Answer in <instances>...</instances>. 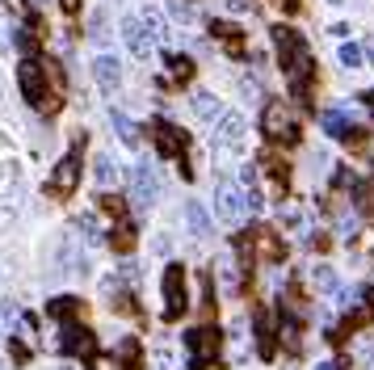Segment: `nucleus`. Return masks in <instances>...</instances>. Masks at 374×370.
I'll return each mask as SVG.
<instances>
[{
	"label": "nucleus",
	"instance_id": "obj_1",
	"mask_svg": "<svg viewBox=\"0 0 374 370\" xmlns=\"http://www.w3.org/2000/svg\"><path fill=\"white\" fill-rule=\"evenodd\" d=\"M156 202H160V177H156L151 165H139L135 169V206L139 210H151Z\"/></svg>",
	"mask_w": 374,
	"mask_h": 370
},
{
	"label": "nucleus",
	"instance_id": "obj_2",
	"mask_svg": "<svg viewBox=\"0 0 374 370\" xmlns=\"http://www.w3.org/2000/svg\"><path fill=\"white\" fill-rule=\"evenodd\" d=\"M93 80L101 84V93H114L118 84H122V64H118V55H101L93 59Z\"/></svg>",
	"mask_w": 374,
	"mask_h": 370
},
{
	"label": "nucleus",
	"instance_id": "obj_3",
	"mask_svg": "<svg viewBox=\"0 0 374 370\" xmlns=\"http://www.w3.org/2000/svg\"><path fill=\"white\" fill-rule=\"evenodd\" d=\"M143 30H147L143 17H127V21H122V38H127V46H131L135 59H147V55H151V34H143Z\"/></svg>",
	"mask_w": 374,
	"mask_h": 370
},
{
	"label": "nucleus",
	"instance_id": "obj_4",
	"mask_svg": "<svg viewBox=\"0 0 374 370\" xmlns=\"http://www.w3.org/2000/svg\"><path fill=\"white\" fill-rule=\"evenodd\" d=\"M265 135H274V139H294V114L286 110V105H270L265 110Z\"/></svg>",
	"mask_w": 374,
	"mask_h": 370
},
{
	"label": "nucleus",
	"instance_id": "obj_5",
	"mask_svg": "<svg viewBox=\"0 0 374 370\" xmlns=\"http://www.w3.org/2000/svg\"><path fill=\"white\" fill-rule=\"evenodd\" d=\"M215 198H219V215H223L227 223H240V219H244L248 198H244L240 189H232V185H219V189H215Z\"/></svg>",
	"mask_w": 374,
	"mask_h": 370
},
{
	"label": "nucleus",
	"instance_id": "obj_6",
	"mask_svg": "<svg viewBox=\"0 0 374 370\" xmlns=\"http://www.w3.org/2000/svg\"><path fill=\"white\" fill-rule=\"evenodd\" d=\"M17 84H21L26 101L42 105V64H34V59H21V68H17Z\"/></svg>",
	"mask_w": 374,
	"mask_h": 370
},
{
	"label": "nucleus",
	"instance_id": "obj_7",
	"mask_svg": "<svg viewBox=\"0 0 374 370\" xmlns=\"http://www.w3.org/2000/svg\"><path fill=\"white\" fill-rule=\"evenodd\" d=\"M165 303H169V315H177L185 307V274H181V266H169V274H165Z\"/></svg>",
	"mask_w": 374,
	"mask_h": 370
},
{
	"label": "nucleus",
	"instance_id": "obj_8",
	"mask_svg": "<svg viewBox=\"0 0 374 370\" xmlns=\"http://www.w3.org/2000/svg\"><path fill=\"white\" fill-rule=\"evenodd\" d=\"M240 135H244V118H240V114H223V118H219V131H215L219 147H223V151H236V147H240Z\"/></svg>",
	"mask_w": 374,
	"mask_h": 370
},
{
	"label": "nucleus",
	"instance_id": "obj_9",
	"mask_svg": "<svg viewBox=\"0 0 374 370\" xmlns=\"http://www.w3.org/2000/svg\"><path fill=\"white\" fill-rule=\"evenodd\" d=\"M215 349H219V337H215V333H189V362H194V366L210 362V358H215Z\"/></svg>",
	"mask_w": 374,
	"mask_h": 370
},
{
	"label": "nucleus",
	"instance_id": "obj_10",
	"mask_svg": "<svg viewBox=\"0 0 374 370\" xmlns=\"http://www.w3.org/2000/svg\"><path fill=\"white\" fill-rule=\"evenodd\" d=\"M76 177H80V165L68 156V160H59V165H55V173H50V189H55V194H72Z\"/></svg>",
	"mask_w": 374,
	"mask_h": 370
},
{
	"label": "nucleus",
	"instance_id": "obj_11",
	"mask_svg": "<svg viewBox=\"0 0 374 370\" xmlns=\"http://www.w3.org/2000/svg\"><path fill=\"white\" fill-rule=\"evenodd\" d=\"M93 177H97V185H118L122 181V169H118V160L114 156H97V165H93Z\"/></svg>",
	"mask_w": 374,
	"mask_h": 370
},
{
	"label": "nucleus",
	"instance_id": "obj_12",
	"mask_svg": "<svg viewBox=\"0 0 374 370\" xmlns=\"http://www.w3.org/2000/svg\"><path fill=\"white\" fill-rule=\"evenodd\" d=\"M185 223H189L194 240H206L210 236V215L202 210V202H185Z\"/></svg>",
	"mask_w": 374,
	"mask_h": 370
},
{
	"label": "nucleus",
	"instance_id": "obj_13",
	"mask_svg": "<svg viewBox=\"0 0 374 370\" xmlns=\"http://www.w3.org/2000/svg\"><path fill=\"white\" fill-rule=\"evenodd\" d=\"M194 114L206 118V122H210V118H223V101H219L215 93H198V97H194Z\"/></svg>",
	"mask_w": 374,
	"mask_h": 370
},
{
	"label": "nucleus",
	"instance_id": "obj_14",
	"mask_svg": "<svg viewBox=\"0 0 374 370\" xmlns=\"http://www.w3.org/2000/svg\"><path fill=\"white\" fill-rule=\"evenodd\" d=\"M110 122H114V131H118V139H122L127 147H139V127H135L127 114H110Z\"/></svg>",
	"mask_w": 374,
	"mask_h": 370
},
{
	"label": "nucleus",
	"instance_id": "obj_15",
	"mask_svg": "<svg viewBox=\"0 0 374 370\" xmlns=\"http://www.w3.org/2000/svg\"><path fill=\"white\" fill-rule=\"evenodd\" d=\"M72 353H93V337L84 329H68V341H64Z\"/></svg>",
	"mask_w": 374,
	"mask_h": 370
},
{
	"label": "nucleus",
	"instance_id": "obj_16",
	"mask_svg": "<svg viewBox=\"0 0 374 370\" xmlns=\"http://www.w3.org/2000/svg\"><path fill=\"white\" fill-rule=\"evenodd\" d=\"M311 282H315L319 290H337V270H333V266H315V270H311Z\"/></svg>",
	"mask_w": 374,
	"mask_h": 370
},
{
	"label": "nucleus",
	"instance_id": "obj_17",
	"mask_svg": "<svg viewBox=\"0 0 374 370\" xmlns=\"http://www.w3.org/2000/svg\"><path fill=\"white\" fill-rule=\"evenodd\" d=\"M324 131H328L333 139H341V135L349 131V118H345L341 110H328V114H324Z\"/></svg>",
	"mask_w": 374,
	"mask_h": 370
},
{
	"label": "nucleus",
	"instance_id": "obj_18",
	"mask_svg": "<svg viewBox=\"0 0 374 370\" xmlns=\"http://www.w3.org/2000/svg\"><path fill=\"white\" fill-rule=\"evenodd\" d=\"M80 232H84L88 244H101V219L93 215V210H88V215H80Z\"/></svg>",
	"mask_w": 374,
	"mask_h": 370
},
{
	"label": "nucleus",
	"instance_id": "obj_19",
	"mask_svg": "<svg viewBox=\"0 0 374 370\" xmlns=\"http://www.w3.org/2000/svg\"><path fill=\"white\" fill-rule=\"evenodd\" d=\"M362 55H366V50L362 46H353V42H341V64L353 72V68H362Z\"/></svg>",
	"mask_w": 374,
	"mask_h": 370
},
{
	"label": "nucleus",
	"instance_id": "obj_20",
	"mask_svg": "<svg viewBox=\"0 0 374 370\" xmlns=\"http://www.w3.org/2000/svg\"><path fill=\"white\" fill-rule=\"evenodd\" d=\"M169 13L177 21H194V5H189V0H169Z\"/></svg>",
	"mask_w": 374,
	"mask_h": 370
},
{
	"label": "nucleus",
	"instance_id": "obj_21",
	"mask_svg": "<svg viewBox=\"0 0 374 370\" xmlns=\"http://www.w3.org/2000/svg\"><path fill=\"white\" fill-rule=\"evenodd\" d=\"M17 333H21V341L30 345V341H34V320H26V315H21V320H17Z\"/></svg>",
	"mask_w": 374,
	"mask_h": 370
},
{
	"label": "nucleus",
	"instance_id": "obj_22",
	"mask_svg": "<svg viewBox=\"0 0 374 370\" xmlns=\"http://www.w3.org/2000/svg\"><path fill=\"white\" fill-rule=\"evenodd\" d=\"M93 370H122V366H118L114 358H105V353H101V358H93Z\"/></svg>",
	"mask_w": 374,
	"mask_h": 370
},
{
	"label": "nucleus",
	"instance_id": "obj_23",
	"mask_svg": "<svg viewBox=\"0 0 374 370\" xmlns=\"http://www.w3.org/2000/svg\"><path fill=\"white\" fill-rule=\"evenodd\" d=\"M151 248H156V257H169V248H173V244H169V236H165V232H160V236H156V244H151Z\"/></svg>",
	"mask_w": 374,
	"mask_h": 370
},
{
	"label": "nucleus",
	"instance_id": "obj_24",
	"mask_svg": "<svg viewBox=\"0 0 374 370\" xmlns=\"http://www.w3.org/2000/svg\"><path fill=\"white\" fill-rule=\"evenodd\" d=\"M169 68H173V76H177V80H185V76H189V59H173Z\"/></svg>",
	"mask_w": 374,
	"mask_h": 370
},
{
	"label": "nucleus",
	"instance_id": "obj_25",
	"mask_svg": "<svg viewBox=\"0 0 374 370\" xmlns=\"http://www.w3.org/2000/svg\"><path fill=\"white\" fill-rule=\"evenodd\" d=\"M156 366H160V370H173V353H169V349H156Z\"/></svg>",
	"mask_w": 374,
	"mask_h": 370
},
{
	"label": "nucleus",
	"instance_id": "obj_26",
	"mask_svg": "<svg viewBox=\"0 0 374 370\" xmlns=\"http://www.w3.org/2000/svg\"><path fill=\"white\" fill-rule=\"evenodd\" d=\"M0 315H5V320H17V307H13V299H5V303H0Z\"/></svg>",
	"mask_w": 374,
	"mask_h": 370
},
{
	"label": "nucleus",
	"instance_id": "obj_27",
	"mask_svg": "<svg viewBox=\"0 0 374 370\" xmlns=\"http://www.w3.org/2000/svg\"><path fill=\"white\" fill-rule=\"evenodd\" d=\"M240 181H244V185H256V169H252V165H244V169H240Z\"/></svg>",
	"mask_w": 374,
	"mask_h": 370
},
{
	"label": "nucleus",
	"instance_id": "obj_28",
	"mask_svg": "<svg viewBox=\"0 0 374 370\" xmlns=\"http://www.w3.org/2000/svg\"><path fill=\"white\" fill-rule=\"evenodd\" d=\"M227 9H232V13H244V9H248V0H232Z\"/></svg>",
	"mask_w": 374,
	"mask_h": 370
},
{
	"label": "nucleus",
	"instance_id": "obj_29",
	"mask_svg": "<svg viewBox=\"0 0 374 370\" xmlns=\"http://www.w3.org/2000/svg\"><path fill=\"white\" fill-rule=\"evenodd\" d=\"M59 5H64L68 13H76V9H80V0H59Z\"/></svg>",
	"mask_w": 374,
	"mask_h": 370
},
{
	"label": "nucleus",
	"instance_id": "obj_30",
	"mask_svg": "<svg viewBox=\"0 0 374 370\" xmlns=\"http://www.w3.org/2000/svg\"><path fill=\"white\" fill-rule=\"evenodd\" d=\"M366 55H370V59H374V38H370V42H366Z\"/></svg>",
	"mask_w": 374,
	"mask_h": 370
},
{
	"label": "nucleus",
	"instance_id": "obj_31",
	"mask_svg": "<svg viewBox=\"0 0 374 370\" xmlns=\"http://www.w3.org/2000/svg\"><path fill=\"white\" fill-rule=\"evenodd\" d=\"M0 147H9V135H5V131H0Z\"/></svg>",
	"mask_w": 374,
	"mask_h": 370
},
{
	"label": "nucleus",
	"instance_id": "obj_32",
	"mask_svg": "<svg viewBox=\"0 0 374 370\" xmlns=\"http://www.w3.org/2000/svg\"><path fill=\"white\" fill-rule=\"evenodd\" d=\"M319 370H337V362H324V366H319Z\"/></svg>",
	"mask_w": 374,
	"mask_h": 370
},
{
	"label": "nucleus",
	"instance_id": "obj_33",
	"mask_svg": "<svg viewBox=\"0 0 374 370\" xmlns=\"http://www.w3.org/2000/svg\"><path fill=\"white\" fill-rule=\"evenodd\" d=\"M0 110H5V89H0Z\"/></svg>",
	"mask_w": 374,
	"mask_h": 370
},
{
	"label": "nucleus",
	"instance_id": "obj_34",
	"mask_svg": "<svg viewBox=\"0 0 374 370\" xmlns=\"http://www.w3.org/2000/svg\"><path fill=\"white\" fill-rule=\"evenodd\" d=\"M328 5H345V0H328Z\"/></svg>",
	"mask_w": 374,
	"mask_h": 370
},
{
	"label": "nucleus",
	"instance_id": "obj_35",
	"mask_svg": "<svg viewBox=\"0 0 374 370\" xmlns=\"http://www.w3.org/2000/svg\"><path fill=\"white\" fill-rule=\"evenodd\" d=\"M0 370H9V366H5V362H0Z\"/></svg>",
	"mask_w": 374,
	"mask_h": 370
},
{
	"label": "nucleus",
	"instance_id": "obj_36",
	"mask_svg": "<svg viewBox=\"0 0 374 370\" xmlns=\"http://www.w3.org/2000/svg\"><path fill=\"white\" fill-rule=\"evenodd\" d=\"M64 370H76V366H64Z\"/></svg>",
	"mask_w": 374,
	"mask_h": 370
},
{
	"label": "nucleus",
	"instance_id": "obj_37",
	"mask_svg": "<svg viewBox=\"0 0 374 370\" xmlns=\"http://www.w3.org/2000/svg\"><path fill=\"white\" fill-rule=\"evenodd\" d=\"M370 101H374V97H370Z\"/></svg>",
	"mask_w": 374,
	"mask_h": 370
}]
</instances>
